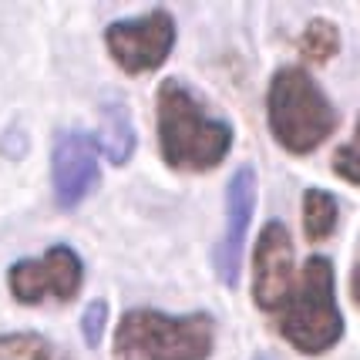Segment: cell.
<instances>
[{
    "instance_id": "cell-1",
    "label": "cell",
    "mask_w": 360,
    "mask_h": 360,
    "mask_svg": "<svg viewBox=\"0 0 360 360\" xmlns=\"http://www.w3.org/2000/svg\"><path fill=\"white\" fill-rule=\"evenodd\" d=\"M158 148L182 172H209L233 148V125L212 118L182 81L169 78L158 88Z\"/></svg>"
},
{
    "instance_id": "cell-2",
    "label": "cell",
    "mask_w": 360,
    "mask_h": 360,
    "mask_svg": "<svg viewBox=\"0 0 360 360\" xmlns=\"http://www.w3.org/2000/svg\"><path fill=\"white\" fill-rule=\"evenodd\" d=\"M276 330L300 354H323L344 337V316L333 297V266L327 256H314L300 269L297 283L280 303Z\"/></svg>"
},
{
    "instance_id": "cell-3",
    "label": "cell",
    "mask_w": 360,
    "mask_h": 360,
    "mask_svg": "<svg viewBox=\"0 0 360 360\" xmlns=\"http://www.w3.org/2000/svg\"><path fill=\"white\" fill-rule=\"evenodd\" d=\"M216 347V327L205 314L128 310L115 330L118 360H205Z\"/></svg>"
},
{
    "instance_id": "cell-4",
    "label": "cell",
    "mask_w": 360,
    "mask_h": 360,
    "mask_svg": "<svg viewBox=\"0 0 360 360\" xmlns=\"http://www.w3.org/2000/svg\"><path fill=\"white\" fill-rule=\"evenodd\" d=\"M266 115L273 139L293 155L314 152L337 128V108L303 68H283L273 75Z\"/></svg>"
},
{
    "instance_id": "cell-5",
    "label": "cell",
    "mask_w": 360,
    "mask_h": 360,
    "mask_svg": "<svg viewBox=\"0 0 360 360\" xmlns=\"http://www.w3.org/2000/svg\"><path fill=\"white\" fill-rule=\"evenodd\" d=\"M111 61L128 75H145L165 64L175 47V20L169 11H152L135 20H115L105 31Z\"/></svg>"
},
{
    "instance_id": "cell-6",
    "label": "cell",
    "mask_w": 360,
    "mask_h": 360,
    "mask_svg": "<svg viewBox=\"0 0 360 360\" xmlns=\"http://www.w3.org/2000/svg\"><path fill=\"white\" fill-rule=\"evenodd\" d=\"M84 283L81 256L71 246H51L41 259H20L7 269V286L20 303H44V300H68L78 297Z\"/></svg>"
},
{
    "instance_id": "cell-7",
    "label": "cell",
    "mask_w": 360,
    "mask_h": 360,
    "mask_svg": "<svg viewBox=\"0 0 360 360\" xmlns=\"http://www.w3.org/2000/svg\"><path fill=\"white\" fill-rule=\"evenodd\" d=\"M51 182L54 202L61 209L81 205L98 186V148L84 131H61L51 152Z\"/></svg>"
},
{
    "instance_id": "cell-8",
    "label": "cell",
    "mask_w": 360,
    "mask_h": 360,
    "mask_svg": "<svg viewBox=\"0 0 360 360\" xmlns=\"http://www.w3.org/2000/svg\"><path fill=\"white\" fill-rule=\"evenodd\" d=\"M293 283V243L280 222H266L252 252V303L259 310H280Z\"/></svg>"
},
{
    "instance_id": "cell-9",
    "label": "cell",
    "mask_w": 360,
    "mask_h": 360,
    "mask_svg": "<svg viewBox=\"0 0 360 360\" xmlns=\"http://www.w3.org/2000/svg\"><path fill=\"white\" fill-rule=\"evenodd\" d=\"M252 209H256V172L250 165H243L233 175L229 192H226V212H229L226 216V233H222L219 246L212 252L216 273H219V280L226 286L239 283V259H243V243H246V233H250Z\"/></svg>"
},
{
    "instance_id": "cell-10",
    "label": "cell",
    "mask_w": 360,
    "mask_h": 360,
    "mask_svg": "<svg viewBox=\"0 0 360 360\" xmlns=\"http://www.w3.org/2000/svg\"><path fill=\"white\" fill-rule=\"evenodd\" d=\"M94 148L108 158L111 165H125L135 152V125H131L128 105L122 98H108L101 105V128H98Z\"/></svg>"
},
{
    "instance_id": "cell-11",
    "label": "cell",
    "mask_w": 360,
    "mask_h": 360,
    "mask_svg": "<svg viewBox=\"0 0 360 360\" xmlns=\"http://www.w3.org/2000/svg\"><path fill=\"white\" fill-rule=\"evenodd\" d=\"M337 219H340V205L327 188L303 192V233H307V239H327Z\"/></svg>"
},
{
    "instance_id": "cell-12",
    "label": "cell",
    "mask_w": 360,
    "mask_h": 360,
    "mask_svg": "<svg viewBox=\"0 0 360 360\" xmlns=\"http://www.w3.org/2000/svg\"><path fill=\"white\" fill-rule=\"evenodd\" d=\"M0 360H68L41 333H4L0 337Z\"/></svg>"
},
{
    "instance_id": "cell-13",
    "label": "cell",
    "mask_w": 360,
    "mask_h": 360,
    "mask_svg": "<svg viewBox=\"0 0 360 360\" xmlns=\"http://www.w3.org/2000/svg\"><path fill=\"white\" fill-rule=\"evenodd\" d=\"M297 47H300V54H303L310 64H323V61H330V58L340 51V34H337V27H333L330 20L316 17V20L307 24V31L300 34Z\"/></svg>"
},
{
    "instance_id": "cell-14",
    "label": "cell",
    "mask_w": 360,
    "mask_h": 360,
    "mask_svg": "<svg viewBox=\"0 0 360 360\" xmlns=\"http://www.w3.org/2000/svg\"><path fill=\"white\" fill-rule=\"evenodd\" d=\"M105 320H108V303L105 300L88 303V310L81 316V333H84V344L88 347H98L101 333H105Z\"/></svg>"
},
{
    "instance_id": "cell-15",
    "label": "cell",
    "mask_w": 360,
    "mask_h": 360,
    "mask_svg": "<svg viewBox=\"0 0 360 360\" xmlns=\"http://www.w3.org/2000/svg\"><path fill=\"white\" fill-rule=\"evenodd\" d=\"M333 172L347 179L350 186H357L360 182V172H357V141H347L344 148L333 155Z\"/></svg>"
}]
</instances>
